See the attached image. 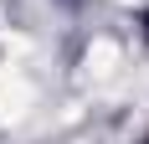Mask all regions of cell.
Returning <instances> with one entry per match:
<instances>
[{
    "mask_svg": "<svg viewBox=\"0 0 149 144\" xmlns=\"http://www.w3.org/2000/svg\"><path fill=\"white\" fill-rule=\"evenodd\" d=\"M134 31H139V41L149 46V5H139V10H134Z\"/></svg>",
    "mask_w": 149,
    "mask_h": 144,
    "instance_id": "6da1fadb",
    "label": "cell"
},
{
    "mask_svg": "<svg viewBox=\"0 0 149 144\" xmlns=\"http://www.w3.org/2000/svg\"><path fill=\"white\" fill-rule=\"evenodd\" d=\"M134 144H149V129H144V134H139V139H134Z\"/></svg>",
    "mask_w": 149,
    "mask_h": 144,
    "instance_id": "7a4b0ae2",
    "label": "cell"
}]
</instances>
